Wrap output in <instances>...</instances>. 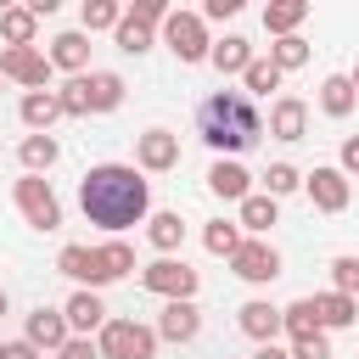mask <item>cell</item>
I'll return each mask as SVG.
<instances>
[{"mask_svg":"<svg viewBox=\"0 0 359 359\" xmlns=\"http://www.w3.org/2000/svg\"><path fill=\"white\" fill-rule=\"evenodd\" d=\"M79 208H84L90 224H101V230L118 236V230L151 219V185H146V174L129 168V163H95V168L79 180Z\"/></svg>","mask_w":359,"mask_h":359,"instance_id":"cell-1","label":"cell"},{"mask_svg":"<svg viewBox=\"0 0 359 359\" xmlns=\"http://www.w3.org/2000/svg\"><path fill=\"white\" fill-rule=\"evenodd\" d=\"M196 135H202L219 157H236V151H252V146H258L264 118H258V107H252L241 90H213V95L196 107Z\"/></svg>","mask_w":359,"mask_h":359,"instance_id":"cell-2","label":"cell"},{"mask_svg":"<svg viewBox=\"0 0 359 359\" xmlns=\"http://www.w3.org/2000/svg\"><path fill=\"white\" fill-rule=\"evenodd\" d=\"M140 286L151 292V297H163V303H196V269L185 264V258H157V264H146L140 269Z\"/></svg>","mask_w":359,"mask_h":359,"instance_id":"cell-3","label":"cell"},{"mask_svg":"<svg viewBox=\"0 0 359 359\" xmlns=\"http://www.w3.org/2000/svg\"><path fill=\"white\" fill-rule=\"evenodd\" d=\"M95 348H101V359H151L157 353V331L140 325V320H107L95 331Z\"/></svg>","mask_w":359,"mask_h":359,"instance_id":"cell-4","label":"cell"},{"mask_svg":"<svg viewBox=\"0 0 359 359\" xmlns=\"http://www.w3.org/2000/svg\"><path fill=\"white\" fill-rule=\"evenodd\" d=\"M11 196H17V208H22V219L34 224V230H62V202H56V191H50V180L45 174H22L17 185H11Z\"/></svg>","mask_w":359,"mask_h":359,"instance_id":"cell-5","label":"cell"},{"mask_svg":"<svg viewBox=\"0 0 359 359\" xmlns=\"http://www.w3.org/2000/svg\"><path fill=\"white\" fill-rule=\"evenodd\" d=\"M163 45L180 56V62H208L213 39H208V22L196 11H168L163 17Z\"/></svg>","mask_w":359,"mask_h":359,"instance_id":"cell-6","label":"cell"},{"mask_svg":"<svg viewBox=\"0 0 359 359\" xmlns=\"http://www.w3.org/2000/svg\"><path fill=\"white\" fill-rule=\"evenodd\" d=\"M50 56L39 50V45H6L0 50V79H11V84H22L28 95L34 90H50Z\"/></svg>","mask_w":359,"mask_h":359,"instance_id":"cell-7","label":"cell"},{"mask_svg":"<svg viewBox=\"0 0 359 359\" xmlns=\"http://www.w3.org/2000/svg\"><path fill=\"white\" fill-rule=\"evenodd\" d=\"M230 269L247 280V286H269L275 275H280V252L269 247V241H258V236H247L241 247H236V258H230Z\"/></svg>","mask_w":359,"mask_h":359,"instance_id":"cell-8","label":"cell"},{"mask_svg":"<svg viewBox=\"0 0 359 359\" xmlns=\"http://www.w3.org/2000/svg\"><path fill=\"white\" fill-rule=\"evenodd\" d=\"M303 191H309V202H314L320 213H342V208H348V196H353L348 174H342V168H331V163H320L314 174H303Z\"/></svg>","mask_w":359,"mask_h":359,"instance_id":"cell-9","label":"cell"},{"mask_svg":"<svg viewBox=\"0 0 359 359\" xmlns=\"http://www.w3.org/2000/svg\"><path fill=\"white\" fill-rule=\"evenodd\" d=\"M135 168H140V174H168V168H180V135L146 129V135L135 140Z\"/></svg>","mask_w":359,"mask_h":359,"instance_id":"cell-10","label":"cell"},{"mask_svg":"<svg viewBox=\"0 0 359 359\" xmlns=\"http://www.w3.org/2000/svg\"><path fill=\"white\" fill-rule=\"evenodd\" d=\"M62 320H67V331H73V337H90V331H101L112 314H107V303H101L95 292H84V286H79V292L62 303Z\"/></svg>","mask_w":359,"mask_h":359,"instance_id":"cell-11","label":"cell"},{"mask_svg":"<svg viewBox=\"0 0 359 359\" xmlns=\"http://www.w3.org/2000/svg\"><path fill=\"white\" fill-rule=\"evenodd\" d=\"M67 337H73V331H67L62 309H45V303H39V309L28 314V325H22V342H34L39 353H56V348H62Z\"/></svg>","mask_w":359,"mask_h":359,"instance_id":"cell-12","label":"cell"},{"mask_svg":"<svg viewBox=\"0 0 359 359\" xmlns=\"http://www.w3.org/2000/svg\"><path fill=\"white\" fill-rule=\"evenodd\" d=\"M56 269H62L67 280H79L84 292L107 286V280H101V264H95V247H84V241H67V247L56 252Z\"/></svg>","mask_w":359,"mask_h":359,"instance_id":"cell-13","label":"cell"},{"mask_svg":"<svg viewBox=\"0 0 359 359\" xmlns=\"http://www.w3.org/2000/svg\"><path fill=\"white\" fill-rule=\"evenodd\" d=\"M236 325L264 348V342H275V337H280V309H275L269 297H252V303H241V309H236Z\"/></svg>","mask_w":359,"mask_h":359,"instance_id":"cell-14","label":"cell"},{"mask_svg":"<svg viewBox=\"0 0 359 359\" xmlns=\"http://www.w3.org/2000/svg\"><path fill=\"white\" fill-rule=\"evenodd\" d=\"M45 56H50V67H62V73H73V79H79V73L90 67V34H84V28H67V34H56V39H50V50H45Z\"/></svg>","mask_w":359,"mask_h":359,"instance_id":"cell-15","label":"cell"},{"mask_svg":"<svg viewBox=\"0 0 359 359\" xmlns=\"http://www.w3.org/2000/svg\"><path fill=\"white\" fill-rule=\"evenodd\" d=\"M196 331H202V309L196 303H163V314H157V337L163 342H196Z\"/></svg>","mask_w":359,"mask_h":359,"instance_id":"cell-16","label":"cell"},{"mask_svg":"<svg viewBox=\"0 0 359 359\" xmlns=\"http://www.w3.org/2000/svg\"><path fill=\"white\" fill-rule=\"evenodd\" d=\"M269 135H275V140H303V135H309V101L280 95V101L269 107Z\"/></svg>","mask_w":359,"mask_h":359,"instance_id":"cell-17","label":"cell"},{"mask_svg":"<svg viewBox=\"0 0 359 359\" xmlns=\"http://www.w3.org/2000/svg\"><path fill=\"white\" fill-rule=\"evenodd\" d=\"M208 191L224 196V202H241V196H252V174H247L236 157H219V163L208 168Z\"/></svg>","mask_w":359,"mask_h":359,"instance_id":"cell-18","label":"cell"},{"mask_svg":"<svg viewBox=\"0 0 359 359\" xmlns=\"http://www.w3.org/2000/svg\"><path fill=\"white\" fill-rule=\"evenodd\" d=\"M236 208H241V219H236V224H241V236H258V241H264V236H269V224H280V202H275V196H264V191L241 196Z\"/></svg>","mask_w":359,"mask_h":359,"instance_id":"cell-19","label":"cell"},{"mask_svg":"<svg viewBox=\"0 0 359 359\" xmlns=\"http://www.w3.org/2000/svg\"><path fill=\"white\" fill-rule=\"evenodd\" d=\"M309 309H314L320 331H342L359 320V297H342V292H320V297H309Z\"/></svg>","mask_w":359,"mask_h":359,"instance_id":"cell-20","label":"cell"},{"mask_svg":"<svg viewBox=\"0 0 359 359\" xmlns=\"http://www.w3.org/2000/svg\"><path fill=\"white\" fill-rule=\"evenodd\" d=\"M123 73H112V67H95V73H84V95H90V112H112V107H123Z\"/></svg>","mask_w":359,"mask_h":359,"instance_id":"cell-21","label":"cell"},{"mask_svg":"<svg viewBox=\"0 0 359 359\" xmlns=\"http://www.w3.org/2000/svg\"><path fill=\"white\" fill-rule=\"evenodd\" d=\"M17 118H22V123H28L34 135H50V123L62 118V107H56V90H34V95H22Z\"/></svg>","mask_w":359,"mask_h":359,"instance_id":"cell-22","label":"cell"},{"mask_svg":"<svg viewBox=\"0 0 359 359\" xmlns=\"http://www.w3.org/2000/svg\"><path fill=\"white\" fill-rule=\"evenodd\" d=\"M303 17H309V0H269V6H264V28H269L275 39L297 34V28H303Z\"/></svg>","mask_w":359,"mask_h":359,"instance_id":"cell-23","label":"cell"},{"mask_svg":"<svg viewBox=\"0 0 359 359\" xmlns=\"http://www.w3.org/2000/svg\"><path fill=\"white\" fill-rule=\"evenodd\" d=\"M208 62L230 79V73H247V62H252V45L241 39V34H224V39H213V50H208Z\"/></svg>","mask_w":359,"mask_h":359,"instance_id":"cell-24","label":"cell"},{"mask_svg":"<svg viewBox=\"0 0 359 359\" xmlns=\"http://www.w3.org/2000/svg\"><path fill=\"white\" fill-rule=\"evenodd\" d=\"M353 107H359V95H353V84H348V73L320 79V112H325V118H348Z\"/></svg>","mask_w":359,"mask_h":359,"instance_id":"cell-25","label":"cell"},{"mask_svg":"<svg viewBox=\"0 0 359 359\" xmlns=\"http://www.w3.org/2000/svg\"><path fill=\"white\" fill-rule=\"evenodd\" d=\"M17 157H22V174H45V168H56V157H62V146H56L50 135H22V146H17Z\"/></svg>","mask_w":359,"mask_h":359,"instance_id":"cell-26","label":"cell"},{"mask_svg":"<svg viewBox=\"0 0 359 359\" xmlns=\"http://www.w3.org/2000/svg\"><path fill=\"white\" fill-rule=\"evenodd\" d=\"M34 34H39V17L28 6H6L0 11V39L6 45H34Z\"/></svg>","mask_w":359,"mask_h":359,"instance_id":"cell-27","label":"cell"},{"mask_svg":"<svg viewBox=\"0 0 359 359\" xmlns=\"http://www.w3.org/2000/svg\"><path fill=\"white\" fill-rule=\"evenodd\" d=\"M280 79H286V73H280L269 56H252L247 73H241V95H247V101H252V95H269V90H280Z\"/></svg>","mask_w":359,"mask_h":359,"instance_id":"cell-28","label":"cell"},{"mask_svg":"<svg viewBox=\"0 0 359 359\" xmlns=\"http://www.w3.org/2000/svg\"><path fill=\"white\" fill-rule=\"evenodd\" d=\"M146 241L168 258V252L185 241V219H180V213H151V219H146Z\"/></svg>","mask_w":359,"mask_h":359,"instance_id":"cell-29","label":"cell"},{"mask_svg":"<svg viewBox=\"0 0 359 359\" xmlns=\"http://www.w3.org/2000/svg\"><path fill=\"white\" fill-rule=\"evenodd\" d=\"M95 264H101V280L112 286V280H123V275L135 269V247H129V241H101V247H95Z\"/></svg>","mask_w":359,"mask_h":359,"instance_id":"cell-30","label":"cell"},{"mask_svg":"<svg viewBox=\"0 0 359 359\" xmlns=\"http://www.w3.org/2000/svg\"><path fill=\"white\" fill-rule=\"evenodd\" d=\"M241 241H247V236H241V224H230V219H213V224L202 230V247H208L213 258H236Z\"/></svg>","mask_w":359,"mask_h":359,"instance_id":"cell-31","label":"cell"},{"mask_svg":"<svg viewBox=\"0 0 359 359\" xmlns=\"http://www.w3.org/2000/svg\"><path fill=\"white\" fill-rule=\"evenodd\" d=\"M151 34H157V28H146V22H135L129 11H123V17H118V28H112V39H118V50H129V56H146V50H151Z\"/></svg>","mask_w":359,"mask_h":359,"instance_id":"cell-32","label":"cell"},{"mask_svg":"<svg viewBox=\"0 0 359 359\" xmlns=\"http://www.w3.org/2000/svg\"><path fill=\"white\" fill-rule=\"evenodd\" d=\"M269 62H275L280 73L303 67V62H309V39H303V34H286V39H275V45H269Z\"/></svg>","mask_w":359,"mask_h":359,"instance_id":"cell-33","label":"cell"},{"mask_svg":"<svg viewBox=\"0 0 359 359\" xmlns=\"http://www.w3.org/2000/svg\"><path fill=\"white\" fill-rule=\"evenodd\" d=\"M118 17H123V6H118V0H84V11H79L84 34H95V28H118Z\"/></svg>","mask_w":359,"mask_h":359,"instance_id":"cell-34","label":"cell"},{"mask_svg":"<svg viewBox=\"0 0 359 359\" xmlns=\"http://www.w3.org/2000/svg\"><path fill=\"white\" fill-rule=\"evenodd\" d=\"M297 185H303V174H297L292 163H269V168H264V196L280 202V196H292Z\"/></svg>","mask_w":359,"mask_h":359,"instance_id":"cell-35","label":"cell"},{"mask_svg":"<svg viewBox=\"0 0 359 359\" xmlns=\"http://www.w3.org/2000/svg\"><path fill=\"white\" fill-rule=\"evenodd\" d=\"M280 331H286V337H314V331H320V325H314L309 297H297V303H286V309H280Z\"/></svg>","mask_w":359,"mask_h":359,"instance_id":"cell-36","label":"cell"},{"mask_svg":"<svg viewBox=\"0 0 359 359\" xmlns=\"http://www.w3.org/2000/svg\"><path fill=\"white\" fill-rule=\"evenodd\" d=\"M56 107H62V118H90V95H84V73H79V79H67V84L56 90Z\"/></svg>","mask_w":359,"mask_h":359,"instance_id":"cell-37","label":"cell"},{"mask_svg":"<svg viewBox=\"0 0 359 359\" xmlns=\"http://www.w3.org/2000/svg\"><path fill=\"white\" fill-rule=\"evenodd\" d=\"M331 292H342V297H359V258H353V252L331 258Z\"/></svg>","mask_w":359,"mask_h":359,"instance_id":"cell-38","label":"cell"},{"mask_svg":"<svg viewBox=\"0 0 359 359\" xmlns=\"http://www.w3.org/2000/svg\"><path fill=\"white\" fill-rule=\"evenodd\" d=\"M286 353H292V359H331V337H325V331H314V337H292Z\"/></svg>","mask_w":359,"mask_h":359,"instance_id":"cell-39","label":"cell"},{"mask_svg":"<svg viewBox=\"0 0 359 359\" xmlns=\"http://www.w3.org/2000/svg\"><path fill=\"white\" fill-rule=\"evenodd\" d=\"M129 17H135V22H146V28H163L168 6H163V0H135V6H129Z\"/></svg>","mask_w":359,"mask_h":359,"instance_id":"cell-40","label":"cell"},{"mask_svg":"<svg viewBox=\"0 0 359 359\" xmlns=\"http://www.w3.org/2000/svg\"><path fill=\"white\" fill-rule=\"evenodd\" d=\"M56 359H101V348H95L90 337H67V342L56 348Z\"/></svg>","mask_w":359,"mask_h":359,"instance_id":"cell-41","label":"cell"},{"mask_svg":"<svg viewBox=\"0 0 359 359\" xmlns=\"http://www.w3.org/2000/svg\"><path fill=\"white\" fill-rule=\"evenodd\" d=\"M236 11H241V0H208V6L196 11V17H202V22H230Z\"/></svg>","mask_w":359,"mask_h":359,"instance_id":"cell-42","label":"cell"},{"mask_svg":"<svg viewBox=\"0 0 359 359\" xmlns=\"http://www.w3.org/2000/svg\"><path fill=\"white\" fill-rule=\"evenodd\" d=\"M342 174H359V135H348L342 140V163H337Z\"/></svg>","mask_w":359,"mask_h":359,"instance_id":"cell-43","label":"cell"},{"mask_svg":"<svg viewBox=\"0 0 359 359\" xmlns=\"http://www.w3.org/2000/svg\"><path fill=\"white\" fill-rule=\"evenodd\" d=\"M6 359H39V348H34V342H22V337H17V342H6Z\"/></svg>","mask_w":359,"mask_h":359,"instance_id":"cell-44","label":"cell"},{"mask_svg":"<svg viewBox=\"0 0 359 359\" xmlns=\"http://www.w3.org/2000/svg\"><path fill=\"white\" fill-rule=\"evenodd\" d=\"M252 359H292V353H286V348H280V342H264V348H258V353H252Z\"/></svg>","mask_w":359,"mask_h":359,"instance_id":"cell-45","label":"cell"},{"mask_svg":"<svg viewBox=\"0 0 359 359\" xmlns=\"http://www.w3.org/2000/svg\"><path fill=\"white\" fill-rule=\"evenodd\" d=\"M348 84H353V95H359V67H353V73H348Z\"/></svg>","mask_w":359,"mask_h":359,"instance_id":"cell-46","label":"cell"},{"mask_svg":"<svg viewBox=\"0 0 359 359\" xmlns=\"http://www.w3.org/2000/svg\"><path fill=\"white\" fill-rule=\"evenodd\" d=\"M6 309H11V297H6V286H0V314H6Z\"/></svg>","mask_w":359,"mask_h":359,"instance_id":"cell-47","label":"cell"},{"mask_svg":"<svg viewBox=\"0 0 359 359\" xmlns=\"http://www.w3.org/2000/svg\"><path fill=\"white\" fill-rule=\"evenodd\" d=\"M0 359H6V342H0Z\"/></svg>","mask_w":359,"mask_h":359,"instance_id":"cell-48","label":"cell"},{"mask_svg":"<svg viewBox=\"0 0 359 359\" xmlns=\"http://www.w3.org/2000/svg\"><path fill=\"white\" fill-rule=\"evenodd\" d=\"M0 84H6V79H0Z\"/></svg>","mask_w":359,"mask_h":359,"instance_id":"cell-49","label":"cell"}]
</instances>
